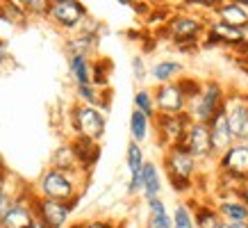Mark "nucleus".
<instances>
[{
	"label": "nucleus",
	"mask_w": 248,
	"mask_h": 228,
	"mask_svg": "<svg viewBox=\"0 0 248 228\" xmlns=\"http://www.w3.org/2000/svg\"><path fill=\"white\" fill-rule=\"evenodd\" d=\"M241 144H246V148H248V135H246V139H244V142H241Z\"/></svg>",
	"instance_id": "45"
},
{
	"label": "nucleus",
	"mask_w": 248,
	"mask_h": 228,
	"mask_svg": "<svg viewBox=\"0 0 248 228\" xmlns=\"http://www.w3.org/2000/svg\"><path fill=\"white\" fill-rule=\"evenodd\" d=\"M237 196H239L241 201H244V205L248 208V182H246V185H241L239 190H237Z\"/></svg>",
	"instance_id": "38"
},
{
	"label": "nucleus",
	"mask_w": 248,
	"mask_h": 228,
	"mask_svg": "<svg viewBox=\"0 0 248 228\" xmlns=\"http://www.w3.org/2000/svg\"><path fill=\"white\" fill-rule=\"evenodd\" d=\"M34 190L32 187H21L14 192V201L7 214L0 219V228H32L34 221V208H32Z\"/></svg>",
	"instance_id": "10"
},
{
	"label": "nucleus",
	"mask_w": 248,
	"mask_h": 228,
	"mask_svg": "<svg viewBox=\"0 0 248 228\" xmlns=\"http://www.w3.org/2000/svg\"><path fill=\"white\" fill-rule=\"evenodd\" d=\"M98 41H100V37H96V34L78 30L64 41V50H66L68 57H76L78 55V57H89L91 60L98 50Z\"/></svg>",
	"instance_id": "18"
},
{
	"label": "nucleus",
	"mask_w": 248,
	"mask_h": 228,
	"mask_svg": "<svg viewBox=\"0 0 248 228\" xmlns=\"http://www.w3.org/2000/svg\"><path fill=\"white\" fill-rule=\"evenodd\" d=\"M0 167H5V160H2V155H0Z\"/></svg>",
	"instance_id": "44"
},
{
	"label": "nucleus",
	"mask_w": 248,
	"mask_h": 228,
	"mask_svg": "<svg viewBox=\"0 0 248 228\" xmlns=\"http://www.w3.org/2000/svg\"><path fill=\"white\" fill-rule=\"evenodd\" d=\"M151 128H153V121L148 116H143L141 112L132 110L130 112V142L141 146L148 137H151Z\"/></svg>",
	"instance_id": "24"
},
{
	"label": "nucleus",
	"mask_w": 248,
	"mask_h": 228,
	"mask_svg": "<svg viewBox=\"0 0 248 228\" xmlns=\"http://www.w3.org/2000/svg\"><path fill=\"white\" fill-rule=\"evenodd\" d=\"M205 30H207V16L178 9L175 14L169 16V21L159 30V34H166V39L182 53H196L201 48Z\"/></svg>",
	"instance_id": "1"
},
{
	"label": "nucleus",
	"mask_w": 248,
	"mask_h": 228,
	"mask_svg": "<svg viewBox=\"0 0 248 228\" xmlns=\"http://www.w3.org/2000/svg\"><path fill=\"white\" fill-rule=\"evenodd\" d=\"M68 123L73 130V137H84L91 142H98L105 137V128H107V114L98 107L91 105H80L73 103L68 110Z\"/></svg>",
	"instance_id": "6"
},
{
	"label": "nucleus",
	"mask_w": 248,
	"mask_h": 228,
	"mask_svg": "<svg viewBox=\"0 0 248 228\" xmlns=\"http://www.w3.org/2000/svg\"><path fill=\"white\" fill-rule=\"evenodd\" d=\"M178 87L182 89V94H185V98L194 100L198 94H201V89H203V80L201 78H194V76H180L178 78Z\"/></svg>",
	"instance_id": "30"
},
{
	"label": "nucleus",
	"mask_w": 248,
	"mask_h": 228,
	"mask_svg": "<svg viewBox=\"0 0 248 228\" xmlns=\"http://www.w3.org/2000/svg\"><path fill=\"white\" fill-rule=\"evenodd\" d=\"M212 18L226 23V25H232V28H244L248 23V12L241 7L237 0H218V5L212 12Z\"/></svg>",
	"instance_id": "20"
},
{
	"label": "nucleus",
	"mask_w": 248,
	"mask_h": 228,
	"mask_svg": "<svg viewBox=\"0 0 248 228\" xmlns=\"http://www.w3.org/2000/svg\"><path fill=\"white\" fill-rule=\"evenodd\" d=\"M232 53L234 55H246V57H248V23L241 28V44L234 48Z\"/></svg>",
	"instance_id": "35"
},
{
	"label": "nucleus",
	"mask_w": 248,
	"mask_h": 228,
	"mask_svg": "<svg viewBox=\"0 0 248 228\" xmlns=\"http://www.w3.org/2000/svg\"><path fill=\"white\" fill-rule=\"evenodd\" d=\"M114 228H128V226H125V221H116V224H114Z\"/></svg>",
	"instance_id": "43"
},
{
	"label": "nucleus",
	"mask_w": 248,
	"mask_h": 228,
	"mask_svg": "<svg viewBox=\"0 0 248 228\" xmlns=\"http://www.w3.org/2000/svg\"><path fill=\"white\" fill-rule=\"evenodd\" d=\"M84 180H87V174H82V171H60V169L48 167L39 176L37 185L32 190L41 198L73 203V201H80Z\"/></svg>",
	"instance_id": "3"
},
{
	"label": "nucleus",
	"mask_w": 248,
	"mask_h": 228,
	"mask_svg": "<svg viewBox=\"0 0 248 228\" xmlns=\"http://www.w3.org/2000/svg\"><path fill=\"white\" fill-rule=\"evenodd\" d=\"M166 182L178 196H189L196 187V180L201 176V164L189 155L182 146H171L162 151V167Z\"/></svg>",
	"instance_id": "2"
},
{
	"label": "nucleus",
	"mask_w": 248,
	"mask_h": 228,
	"mask_svg": "<svg viewBox=\"0 0 248 228\" xmlns=\"http://www.w3.org/2000/svg\"><path fill=\"white\" fill-rule=\"evenodd\" d=\"M153 123H155L157 146L162 148V151H166V148H171V146H180L182 137H185V132H187L191 119H189L187 112H182V114H157V116L153 119Z\"/></svg>",
	"instance_id": "8"
},
{
	"label": "nucleus",
	"mask_w": 248,
	"mask_h": 228,
	"mask_svg": "<svg viewBox=\"0 0 248 228\" xmlns=\"http://www.w3.org/2000/svg\"><path fill=\"white\" fill-rule=\"evenodd\" d=\"M171 228H196L194 226V212H191V203L180 201L175 203L171 214Z\"/></svg>",
	"instance_id": "29"
},
{
	"label": "nucleus",
	"mask_w": 248,
	"mask_h": 228,
	"mask_svg": "<svg viewBox=\"0 0 248 228\" xmlns=\"http://www.w3.org/2000/svg\"><path fill=\"white\" fill-rule=\"evenodd\" d=\"M50 167L60 169V171H80L78 160H76V155H73V148H71L68 142H64L62 146L55 148L53 158H50Z\"/></svg>",
	"instance_id": "25"
},
{
	"label": "nucleus",
	"mask_w": 248,
	"mask_h": 228,
	"mask_svg": "<svg viewBox=\"0 0 248 228\" xmlns=\"http://www.w3.org/2000/svg\"><path fill=\"white\" fill-rule=\"evenodd\" d=\"M9 192V171L5 167H0V194Z\"/></svg>",
	"instance_id": "36"
},
{
	"label": "nucleus",
	"mask_w": 248,
	"mask_h": 228,
	"mask_svg": "<svg viewBox=\"0 0 248 228\" xmlns=\"http://www.w3.org/2000/svg\"><path fill=\"white\" fill-rule=\"evenodd\" d=\"M164 190V180H162V169L155 160H146L141 169V196L143 201L162 196Z\"/></svg>",
	"instance_id": "19"
},
{
	"label": "nucleus",
	"mask_w": 248,
	"mask_h": 228,
	"mask_svg": "<svg viewBox=\"0 0 248 228\" xmlns=\"http://www.w3.org/2000/svg\"><path fill=\"white\" fill-rule=\"evenodd\" d=\"M191 212H194L196 228H221V224H223L214 203H207V201H196L191 205Z\"/></svg>",
	"instance_id": "22"
},
{
	"label": "nucleus",
	"mask_w": 248,
	"mask_h": 228,
	"mask_svg": "<svg viewBox=\"0 0 248 228\" xmlns=\"http://www.w3.org/2000/svg\"><path fill=\"white\" fill-rule=\"evenodd\" d=\"M153 98H155V107L157 114H182L187 112V98L182 89L175 82H166V84H155L153 89Z\"/></svg>",
	"instance_id": "14"
},
{
	"label": "nucleus",
	"mask_w": 248,
	"mask_h": 228,
	"mask_svg": "<svg viewBox=\"0 0 248 228\" xmlns=\"http://www.w3.org/2000/svg\"><path fill=\"white\" fill-rule=\"evenodd\" d=\"M218 171V178H221V187H241L248 182V148L246 144L241 142H234L228 151H223L214 160Z\"/></svg>",
	"instance_id": "4"
},
{
	"label": "nucleus",
	"mask_w": 248,
	"mask_h": 228,
	"mask_svg": "<svg viewBox=\"0 0 248 228\" xmlns=\"http://www.w3.org/2000/svg\"><path fill=\"white\" fill-rule=\"evenodd\" d=\"M132 103H135L137 112H141L143 116H148L151 121L157 116V107H155V98H153V89H151V87H139V89L135 91V98H132Z\"/></svg>",
	"instance_id": "28"
},
{
	"label": "nucleus",
	"mask_w": 248,
	"mask_h": 228,
	"mask_svg": "<svg viewBox=\"0 0 248 228\" xmlns=\"http://www.w3.org/2000/svg\"><path fill=\"white\" fill-rule=\"evenodd\" d=\"M180 76H185V64L180 60H157L148 68V78L155 84H166V82H175Z\"/></svg>",
	"instance_id": "21"
},
{
	"label": "nucleus",
	"mask_w": 248,
	"mask_h": 228,
	"mask_svg": "<svg viewBox=\"0 0 248 228\" xmlns=\"http://www.w3.org/2000/svg\"><path fill=\"white\" fill-rule=\"evenodd\" d=\"M237 2H239L241 7H244V9H246V12H248V0H237Z\"/></svg>",
	"instance_id": "42"
},
{
	"label": "nucleus",
	"mask_w": 248,
	"mask_h": 228,
	"mask_svg": "<svg viewBox=\"0 0 248 228\" xmlns=\"http://www.w3.org/2000/svg\"><path fill=\"white\" fill-rule=\"evenodd\" d=\"M221 228H248V221H223Z\"/></svg>",
	"instance_id": "37"
},
{
	"label": "nucleus",
	"mask_w": 248,
	"mask_h": 228,
	"mask_svg": "<svg viewBox=\"0 0 248 228\" xmlns=\"http://www.w3.org/2000/svg\"><path fill=\"white\" fill-rule=\"evenodd\" d=\"M239 44H241L239 28L226 25V23L207 16V30H205V37L201 41V48H228V50H234Z\"/></svg>",
	"instance_id": "13"
},
{
	"label": "nucleus",
	"mask_w": 248,
	"mask_h": 228,
	"mask_svg": "<svg viewBox=\"0 0 248 228\" xmlns=\"http://www.w3.org/2000/svg\"><path fill=\"white\" fill-rule=\"evenodd\" d=\"M112 62L107 57L91 60V84L96 89H109V76H112Z\"/></svg>",
	"instance_id": "27"
},
{
	"label": "nucleus",
	"mask_w": 248,
	"mask_h": 228,
	"mask_svg": "<svg viewBox=\"0 0 248 228\" xmlns=\"http://www.w3.org/2000/svg\"><path fill=\"white\" fill-rule=\"evenodd\" d=\"M114 224H116V221L107 219V217H93V219L82 221L84 228H114Z\"/></svg>",
	"instance_id": "33"
},
{
	"label": "nucleus",
	"mask_w": 248,
	"mask_h": 228,
	"mask_svg": "<svg viewBox=\"0 0 248 228\" xmlns=\"http://www.w3.org/2000/svg\"><path fill=\"white\" fill-rule=\"evenodd\" d=\"M226 116L232 130L234 142H244L248 135V94L246 91H228L226 96Z\"/></svg>",
	"instance_id": "11"
},
{
	"label": "nucleus",
	"mask_w": 248,
	"mask_h": 228,
	"mask_svg": "<svg viewBox=\"0 0 248 228\" xmlns=\"http://www.w3.org/2000/svg\"><path fill=\"white\" fill-rule=\"evenodd\" d=\"M46 18L53 23L57 30L73 34L89 18V9L80 0H50Z\"/></svg>",
	"instance_id": "7"
},
{
	"label": "nucleus",
	"mask_w": 248,
	"mask_h": 228,
	"mask_svg": "<svg viewBox=\"0 0 248 228\" xmlns=\"http://www.w3.org/2000/svg\"><path fill=\"white\" fill-rule=\"evenodd\" d=\"M68 144L73 148V155L78 160V167L82 174H89L91 169L96 167L98 158H100V144L98 142H91V139H84V137H71Z\"/></svg>",
	"instance_id": "17"
},
{
	"label": "nucleus",
	"mask_w": 248,
	"mask_h": 228,
	"mask_svg": "<svg viewBox=\"0 0 248 228\" xmlns=\"http://www.w3.org/2000/svg\"><path fill=\"white\" fill-rule=\"evenodd\" d=\"M226 96H228V89L221 80H217V78L203 80L201 94H198L194 100L187 103L189 119L196 123H207L221 107L226 105Z\"/></svg>",
	"instance_id": "5"
},
{
	"label": "nucleus",
	"mask_w": 248,
	"mask_h": 228,
	"mask_svg": "<svg viewBox=\"0 0 248 228\" xmlns=\"http://www.w3.org/2000/svg\"><path fill=\"white\" fill-rule=\"evenodd\" d=\"M32 208H34V217H37L46 228H66L71 214H73V210L78 208V201H73V203H60V201L41 198L34 194Z\"/></svg>",
	"instance_id": "9"
},
{
	"label": "nucleus",
	"mask_w": 248,
	"mask_h": 228,
	"mask_svg": "<svg viewBox=\"0 0 248 228\" xmlns=\"http://www.w3.org/2000/svg\"><path fill=\"white\" fill-rule=\"evenodd\" d=\"M7 60H9L7 50H0V73H2V68H5V64H7Z\"/></svg>",
	"instance_id": "39"
},
{
	"label": "nucleus",
	"mask_w": 248,
	"mask_h": 228,
	"mask_svg": "<svg viewBox=\"0 0 248 228\" xmlns=\"http://www.w3.org/2000/svg\"><path fill=\"white\" fill-rule=\"evenodd\" d=\"M146 210H148L146 228H171V212L162 201V196L146 201Z\"/></svg>",
	"instance_id": "23"
},
{
	"label": "nucleus",
	"mask_w": 248,
	"mask_h": 228,
	"mask_svg": "<svg viewBox=\"0 0 248 228\" xmlns=\"http://www.w3.org/2000/svg\"><path fill=\"white\" fill-rule=\"evenodd\" d=\"M32 228H46L44 224H41V221L37 219V217H34V221H32Z\"/></svg>",
	"instance_id": "40"
},
{
	"label": "nucleus",
	"mask_w": 248,
	"mask_h": 228,
	"mask_svg": "<svg viewBox=\"0 0 248 228\" xmlns=\"http://www.w3.org/2000/svg\"><path fill=\"white\" fill-rule=\"evenodd\" d=\"M12 201H14V190L0 194V219H2V217L7 214V210L12 208Z\"/></svg>",
	"instance_id": "34"
},
{
	"label": "nucleus",
	"mask_w": 248,
	"mask_h": 228,
	"mask_svg": "<svg viewBox=\"0 0 248 228\" xmlns=\"http://www.w3.org/2000/svg\"><path fill=\"white\" fill-rule=\"evenodd\" d=\"M214 208L223 221H248V208L237 196V190H218Z\"/></svg>",
	"instance_id": "16"
},
{
	"label": "nucleus",
	"mask_w": 248,
	"mask_h": 228,
	"mask_svg": "<svg viewBox=\"0 0 248 228\" xmlns=\"http://www.w3.org/2000/svg\"><path fill=\"white\" fill-rule=\"evenodd\" d=\"M207 130H210V144H212V155L214 160L221 155L223 151H228L234 144L232 130L228 126V116H226V105L221 107L210 121H207Z\"/></svg>",
	"instance_id": "15"
},
{
	"label": "nucleus",
	"mask_w": 248,
	"mask_h": 228,
	"mask_svg": "<svg viewBox=\"0 0 248 228\" xmlns=\"http://www.w3.org/2000/svg\"><path fill=\"white\" fill-rule=\"evenodd\" d=\"M180 146L191 155V158L203 164V162H214V155H212V144H210V130H207V123H189L187 132L182 137Z\"/></svg>",
	"instance_id": "12"
},
{
	"label": "nucleus",
	"mask_w": 248,
	"mask_h": 228,
	"mask_svg": "<svg viewBox=\"0 0 248 228\" xmlns=\"http://www.w3.org/2000/svg\"><path fill=\"white\" fill-rule=\"evenodd\" d=\"M68 76L73 84H91V60L89 57H68Z\"/></svg>",
	"instance_id": "26"
},
{
	"label": "nucleus",
	"mask_w": 248,
	"mask_h": 228,
	"mask_svg": "<svg viewBox=\"0 0 248 228\" xmlns=\"http://www.w3.org/2000/svg\"><path fill=\"white\" fill-rule=\"evenodd\" d=\"M130 66H132V76H135L137 82H146L148 80V66H146V60L141 55H135L132 62H130Z\"/></svg>",
	"instance_id": "32"
},
{
	"label": "nucleus",
	"mask_w": 248,
	"mask_h": 228,
	"mask_svg": "<svg viewBox=\"0 0 248 228\" xmlns=\"http://www.w3.org/2000/svg\"><path fill=\"white\" fill-rule=\"evenodd\" d=\"M48 5H50V0H21V7L25 9L28 18H30V16H41V18H46Z\"/></svg>",
	"instance_id": "31"
},
{
	"label": "nucleus",
	"mask_w": 248,
	"mask_h": 228,
	"mask_svg": "<svg viewBox=\"0 0 248 228\" xmlns=\"http://www.w3.org/2000/svg\"><path fill=\"white\" fill-rule=\"evenodd\" d=\"M66 228H84V226H82V221H76V224H68Z\"/></svg>",
	"instance_id": "41"
}]
</instances>
